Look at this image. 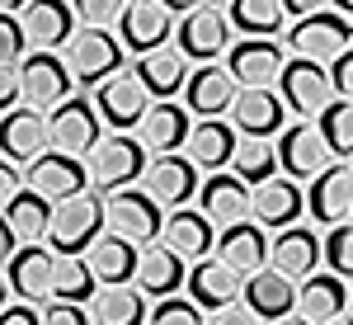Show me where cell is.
<instances>
[{"instance_id":"cell-54","label":"cell","mask_w":353,"mask_h":325,"mask_svg":"<svg viewBox=\"0 0 353 325\" xmlns=\"http://www.w3.org/2000/svg\"><path fill=\"white\" fill-rule=\"evenodd\" d=\"M330 10H334V14H344V19H349V14H353V0H330Z\"/></svg>"},{"instance_id":"cell-8","label":"cell","mask_w":353,"mask_h":325,"mask_svg":"<svg viewBox=\"0 0 353 325\" xmlns=\"http://www.w3.org/2000/svg\"><path fill=\"white\" fill-rule=\"evenodd\" d=\"M353 48V19L334 14V10H321V14H306V19H292L288 24V52L311 57V61H334V57Z\"/></svg>"},{"instance_id":"cell-11","label":"cell","mask_w":353,"mask_h":325,"mask_svg":"<svg viewBox=\"0 0 353 325\" xmlns=\"http://www.w3.org/2000/svg\"><path fill=\"white\" fill-rule=\"evenodd\" d=\"M141 189L151 193L165 213H174V208H189L198 198L203 179H198V165L184 151H170V156H151L146 175H141Z\"/></svg>"},{"instance_id":"cell-16","label":"cell","mask_w":353,"mask_h":325,"mask_svg":"<svg viewBox=\"0 0 353 325\" xmlns=\"http://www.w3.org/2000/svg\"><path fill=\"white\" fill-rule=\"evenodd\" d=\"M330 161H334V151L316 123H292L278 132V170L288 179H316Z\"/></svg>"},{"instance_id":"cell-13","label":"cell","mask_w":353,"mask_h":325,"mask_svg":"<svg viewBox=\"0 0 353 325\" xmlns=\"http://www.w3.org/2000/svg\"><path fill=\"white\" fill-rule=\"evenodd\" d=\"M24 175H28V189L43 193L48 203H66V198H76V193L94 189V179H90V161L66 156V151H48V156H38Z\"/></svg>"},{"instance_id":"cell-6","label":"cell","mask_w":353,"mask_h":325,"mask_svg":"<svg viewBox=\"0 0 353 325\" xmlns=\"http://www.w3.org/2000/svg\"><path fill=\"white\" fill-rule=\"evenodd\" d=\"M48 118H52V151L81 156V161H90L94 146L109 137V132H104V118H99V104L85 99V95H71V99L57 104Z\"/></svg>"},{"instance_id":"cell-17","label":"cell","mask_w":353,"mask_h":325,"mask_svg":"<svg viewBox=\"0 0 353 325\" xmlns=\"http://www.w3.org/2000/svg\"><path fill=\"white\" fill-rule=\"evenodd\" d=\"M118 38L128 43V52L146 57L174 43V10H165L161 0H132L128 14L118 19Z\"/></svg>"},{"instance_id":"cell-24","label":"cell","mask_w":353,"mask_h":325,"mask_svg":"<svg viewBox=\"0 0 353 325\" xmlns=\"http://www.w3.org/2000/svg\"><path fill=\"white\" fill-rule=\"evenodd\" d=\"M269 264L278 273H288V278H311V273L325 264V236H316L311 226H283L278 236H273V250H269Z\"/></svg>"},{"instance_id":"cell-15","label":"cell","mask_w":353,"mask_h":325,"mask_svg":"<svg viewBox=\"0 0 353 325\" xmlns=\"http://www.w3.org/2000/svg\"><path fill=\"white\" fill-rule=\"evenodd\" d=\"M94 104H99V118H104L109 132H137L156 99L146 95V85L137 81L132 71H123V76H113L94 90Z\"/></svg>"},{"instance_id":"cell-37","label":"cell","mask_w":353,"mask_h":325,"mask_svg":"<svg viewBox=\"0 0 353 325\" xmlns=\"http://www.w3.org/2000/svg\"><path fill=\"white\" fill-rule=\"evenodd\" d=\"M231 28L245 38H273L288 28V10L283 0H231Z\"/></svg>"},{"instance_id":"cell-46","label":"cell","mask_w":353,"mask_h":325,"mask_svg":"<svg viewBox=\"0 0 353 325\" xmlns=\"http://www.w3.org/2000/svg\"><path fill=\"white\" fill-rule=\"evenodd\" d=\"M330 81H334V95L339 99H353V48H344V52L330 61Z\"/></svg>"},{"instance_id":"cell-55","label":"cell","mask_w":353,"mask_h":325,"mask_svg":"<svg viewBox=\"0 0 353 325\" xmlns=\"http://www.w3.org/2000/svg\"><path fill=\"white\" fill-rule=\"evenodd\" d=\"M330 325H353V316H349V311H344V316H334V321H330Z\"/></svg>"},{"instance_id":"cell-12","label":"cell","mask_w":353,"mask_h":325,"mask_svg":"<svg viewBox=\"0 0 353 325\" xmlns=\"http://www.w3.org/2000/svg\"><path fill=\"white\" fill-rule=\"evenodd\" d=\"M0 146H5V161L14 165H33L38 156L52 151V118L33 104H19L5 113V128H0Z\"/></svg>"},{"instance_id":"cell-26","label":"cell","mask_w":353,"mask_h":325,"mask_svg":"<svg viewBox=\"0 0 353 325\" xmlns=\"http://www.w3.org/2000/svg\"><path fill=\"white\" fill-rule=\"evenodd\" d=\"M217 236H221V226L203 213V208H174V213L165 217L161 241L170 245V250H179L189 264H198V259H208V255L217 250Z\"/></svg>"},{"instance_id":"cell-30","label":"cell","mask_w":353,"mask_h":325,"mask_svg":"<svg viewBox=\"0 0 353 325\" xmlns=\"http://www.w3.org/2000/svg\"><path fill=\"white\" fill-rule=\"evenodd\" d=\"M297 311L316 325H330L334 316L349 311V278H339L334 269H316L311 278L297 283Z\"/></svg>"},{"instance_id":"cell-39","label":"cell","mask_w":353,"mask_h":325,"mask_svg":"<svg viewBox=\"0 0 353 325\" xmlns=\"http://www.w3.org/2000/svg\"><path fill=\"white\" fill-rule=\"evenodd\" d=\"M94 293H99V278L90 269V259L85 255H61L57 259V297L52 302H81V306H90Z\"/></svg>"},{"instance_id":"cell-36","label":"cell","mask_w":353,"mask_h":325,"mask_svg":"<svg viewBox=\"0 0 353 325\" xmlns=\"http://www.w3.org/2000/svg\"><path fill=\"white\" fill-rule=\"evenodd\" d=\"M90 321L94 325H151V306H146V293L137 283H113V288H99L94 302H90Z\"/></svg>"},{"instance_id":"cell-3","label":"cell","mask_w":353,"mask_h":325,"mask_svg":"<svg viewBox=\"0 0 353 325\" xmlns=\"http://www.w3.org/2000/svg\"><path fill=\"white\" fill-rule=\"evenodd\" d=\"M104 231H109V221H104V193L85 189L76 198H66V203H57L48 245H52L57 255H85Z\"/></svg>"},{"instance_id":"cell-56","label":"cell","mask_w":353,"mask_h":325,"mask_svg":"<svg viewBox=\"0 0 353 325\" xmlns=\"http://www.w3.org/2000/svg\"><path fill=\"white\" fill-rule=\"evenodd\" d=\"M208 5H217V10H231V0H208Z\"/></svg>"},{"instance_id":"cell-41","label":"cell","mask_w":353,"mask_h":325,"mask_svg":"<svg viewBox=\"0 0 353 325\" xmlns=\"http://www.w3.org/2000/svg\"><path fill=\"white\" fill-rule=\"evenodd\" d=\"M151 325H208V311L198 306L193 297H161L151 306Z\"/></svg>"},{"instance_id":"cell-27","label":"cell","mask_w":353,"mask_h":325,"mask_svg":"<svg viewBox=\"0 0 353 325\" xmlns=\"http://www.w3.org/2000/svg\"><path fill=\"white\" fill-rule=\"evenodd\" d=\"M236 146H241V128H236V123H226V118H198L193 132H189L184 156H189L198 170L217 175V170H226V165L236 161Z\"/></svg>"},{"instance_id":"cell-1","label":"cell","mask_w":353,"mask_h":325,"mask_svg":"<svg viewBox=\"0 0 353 325\" xmlns=\"http://www.w3.org/2000/svg\"><path fill=\"white\" fill-rule=\"evenodd\" d=\"M123 61H128V43H123L113 28L81 24V33L66 43V66H71V76H76V85H90V90H99L104 81L123 76Z\"/></svg>"},{"instance_id":"cell-48","label":"cell","mask_w":353,"mask_h":325,"mask_svg":"<svg viewBox=\"0 0 353 325\" xmlns=\"http://www.w3.org/2000/svg\"><path fill=\"white\" fill-rule=\"evenodd\" d=\"M24 189H28V175H19V165H14V161H5V165H0V203H14Z\"/></svg>"},{"instance_id":"cell-45","label":"cell","mask_w":353,"mask_h":325,"mask_svg":"<svg viewBox=\"0 0 353 325\" xmlns=\"http://www.w3.org/2000/svg\"><path fill=\"white\" fill-rule=\"evenodd\" d=\"M43 325H94V321H90V306H81V302H48Z\"/></svg>"},{"instance_id":"cell-4","label":"cell","mask_w":353,"mask_h":325,"mask_svg":"<svg viewBox=\"0 0 353 325\" xmlns=\"http://www.w3.org/2000/svg\"><path fill=\"white\" fill-rule=\"evenodd\" d=\"M165 208L151 198V193L141 189H118V193H104V221H109V231L113 236H123V241H132V245H156L165 236Z\"/></svg>"},{"instance_id":"cell-19","label":"cell","mask_w":353,"mask_h":325,"mask_svg":"<svg viewBox=\"0 0 353 325\" xmlns=\"http://www.w3.org/2000/svg\"><path fill=\"white\" fill-rule=\"evenodd\" d=\"M52 217H57V203H48L43 193L24 189L14 203H5V241H0V250H5V259L19 250V245H43L48 236H52Z\"/></svg>"},{"instance_id":"cell-53","label":"cell","mask_w":353,"mask_h":325,"mask_svg":"<svg viewBox=\"0 0 353 325\" xmlns=\"http://www.w3.org/2000/svg\"><path fill=\"white\" fill-rule=\"evenodd\" d=\"M0 10H5V14H24L28 0H0Z\"/></svg>"},{"instance_id":"cell-9","label":"cell","mask_w":353,"mask_h":325,"mask_svg":"<svg viewBox=\"0 0 353 325\" xmlns=\"http://www.w3.org/2000/svg\"><path fill=\"white\" fill-rule=\"evenodd\" d=\"M288 61L292 57H288L283 43H273V38H241L226 52V71L236 76L241 90H278V76H283Z\"/></svg>"},{"instance_id":"cell-14","label":"cell","mask_w":353,"mask_h":325,"mask_svg":"<svg viewBox=\"0 0 353 325\" xmlns=\"http://www.w3.org/2000/svg\"><path fill=\"white\" fill-rule=\"evenodd\" d=\"M71 95H76V76H71V66H66L61 52H28L24 57V104L52 113Z\"/></svg>"},{"instance_id":"cell-32","label":"cell","mask_w":353,"mask_h":325,"mask_svg":"<svg viewBox=\"0 0 353 325\" xmlns=\"http://www.w3.org/2000/svg\"><path fill=\"white\" fill-rule=\"evenodd\" d=\"M241 302L259 316V321L292 316V311H297V278H288V273H278L269 264V269H259V273L245 278V297Z\"/></svg>"},{"instance_id":"cell-38","label":"cell","mask_w":353,"mask_h":325,"mask_svg":"<svg viewBox=\"0 0 353 325\" xmlns=\"http://www.w3.org/2000/svg\"><path fill=\"white\" fill-rule=\"evenodd\" d=\"M231 170L241 175L250 189L264 184V179H273V175H283V170H278V141H273V137H241Z\"/></svg>"},{"instance_id":"cell-18","label":"cell","mask_w":353,"mask_h":325,"mask_svg":"<svg viewBox=\"0 0 353 325\" xmlns=\"http://www.w3.org/2000/svg\"><path fill=\"white\" fill-rule=\"evenodd\" d=\"M19 19H24L33 52H57V48H66L81 33V14H76L71 0H28V10Z\"/></svg>"},{"instance_id":"cell-28","label":"cell","mask_w":353,"mask_h":325,"mask_svg":"<svg viewBox=\"0 0 353 325\" xmlns=\"http://www.w3.org/2000/svg\"><path fill=\"white\" fill-rule=\"evenodd\" d=\"M137 288L146 293V297H174L179 288H189V259L179 255V250H170L165 241L146 245L141 250V264H137Z\"/></svg>"},{"instance_id":"cell-44","label":"cell","mask_w":353,"mask_h":325,"mask_svg":"<svg viewBox=\"0 0 353 325\" xmlns=\"http://www.w3.org/2000/svg\"><path fill=\"white\" fill-rule=\"evenodd\" d=\"M28 57V33L19 14H5L0 19V61H24Z\"/></svg>"},{"instance_id":"cell-25","label":"cell","mask_w":353,"mask_h":325,"mask_svg":"<svg viewBox=\"0 0 353 325\" xmlns=\"http://www.w3.org/2000/svg\"><path fill=\"white\" fill-rule=\"evenodd\" d=\"M189 297L203 311H221V306L245 297V273H236L221 255H208L189 269Z\"/></svg>"},{"instance_id":"cell-10","label":"cell","mask_w":353,"mask_h":325,"mask_svg":"<svg viewBox=\"0 0 353 325\" xmlns=\"http://www.w3.org/2000/svg\"><path fill=\"white\" fill-rule=\"evenodd\" d=\"M174 48L189 57V61H217V57L231 52V14L217 10V5H203V10H193L179 19L174 28Z\"/></svg>"},{"instance_id":"cell-35","label":"cell","mask_w":353,"mask_h":325,"mask_svg":"<svg viewBox=\"0 0 353 325\" xmlns=\"http://www.w3.org/2000/svg\"><path fill=\"white\" fill-rule=\"evenodd\" d=\"M85 259H90V269L99 278V288H113V283H137V264H141V245L123 241V236H113L104 231L99 241L85 250Z\"/></svg>"},{"instance_id":"cell-2","label":"cell","mask_w":353,"mask_h":325,"mask_svg":"<svg viewBox=\"0 0 353 325\" xmlns=\"http://www.w3.org/2000/svg\"><path fill=\"white\" fill-rule=\"evenodd\" d=\"M146 165H151V151L141 146V137L137 132H109L94 146V156H90V179H94L99 193H118V189L141 184Z\"/></svg>"},{"instance_id":"cell-22","label":"cell","mask_w":353,"mask_h":325,"mask_svg":"<svg viewBox=\"0 0 353 325\" xmlns=\"http://www.w3.org/2000/svg\"><path fill=\"white\" fill-rule=\"evenodd\" d=\"M236 95H241V85L226 71V61H203L184 85V104H189L193 118H226Z\"/></svg>"},{"instance_id":"cell-7","label":"cell","mask_w":353,"mask_h":325,"mask_svg":"<svg viewBox=\"0 0 353 325\" xmlns=\"http://www.w3.org/2000/svg\"><path fill=\"white\" fill-rule=\"evenodd\" d=\"M57 255L52 245H19L10 259H5V288L19 302H52L57 297Z\"/></svg>"},{"instance_id":"cell-57","label":"cell","mask_w":353,"mask_h":325,"mask_svg":"<svg viewBox=\"0 0 353 325\" xmlns=\"http://www.w3.org/2000/svg\"><path fill=\"white\" fill-rule=\"evenodd\" d=\"M349 316H353V278H349Z\"/></svg>"},{"instance_id":"cell-43","label":"cell","mask_w":353,"mask_h":325,"mask_svg":"<svg viewBox=\"0 0 353 325\" xmlns=\"http://www.w3.org/2000/svg\"><path fill=\"white\" fill-rule=\"evenodd\" d=\"M71 5H76L81 24H90V28H113L123 14H128V5H132V0H71Z\"/></svg>"},{"instance_id":"cell-42","label":"cell","mask_w":353,"mask_h":325,"mask_svg":"<svg viewBox=\"0 0 353 325\" xmlns=\"http://www.w3.org/2000/svg\"><path fill=\"white\" fill-rule=\"evenodd\" d=\"M325 269H334L339 278H353V221L330 226V236H325Z\"/></svg>"},{"instance_id":"cell-50","label":"cell","mask_w":353,"mask_h":325,"mask_svg":"<svg viewBox=\"0 0 353 325\" xmlns=\"http://www.w3.org/2000/svg\"><path fill=\"white\" fill-rule=\"evenodd\" d=\"M283 10H288V19H306V14L330 10V0H283Z\"/></svg>"},{"instance_id":"cell-21","label":"cell","mask_w":353,"mask_h":325,"mask_svg":"<svg viewBox=\"0 0 353 325\" xmlns=\"http://www.w3.org/2000/svg\"><path fill=\"white\" fill-rule=\"evenodd\" d=\"M198 208L212 217L217 226H236V221H250L254 217V189L245 184L236 170H217V175L203 179Z\"/></svg>"},{"instance_id":"cell-33","label":"cell","mask_w":353,"mask_h":325,"mask_svg":"<svg viewBox=\"0 0 353 325\" xmlns=\"http://www.w3.org/2000/svg\"><path fill=\"white\" fill-rule=\"evenodd\" d=\"M306 213V193L297 189V179L288 175H273L264 184H254V221L283 231V226H297V217Z\"/></svg>"},{"instance_id":"cell-20","label":"cell","mask_w":353,"mask_h":325,"mask_svg":"<svg viewBox=\"0 0 353 325\" xmlns=\"http://www.w3.org/2000/svg\"><path fill=\"white\" fill-rule=\"evenodd\" d=\"M306 213L316 217L321 226H339V221H349L353 217V161H330L316 179H311V189H306Z\"/></svg>"},{"instance_id":"cell-49","label":"cell","mask_w":353,"mask_h":325,"mask_svg":"<svg viewBox=\"0 0 353 325\" xmlns=\"http://www.w3.org/2000/svg\"><path fill=\"white\" fill-rule=\"evenodd\" d=\"M0 325H43V311L33 302H14V306H5V321Z\"/></svg>"},{"instance_id":"cell-40","label":"cell","mask_w":353,"mask_h":325,"mask_svg":"<svg viewBox=\"0 0 353 325\" xmlns=\"http://www.w3.org/2000/svg\"><path fill=\"white\" fill-rule=\"evenodd\" d=\"M316 128H321V137L330 141L334 156H349L353 161V99H334V104L316 118Z\"/></svg>"},{"instance_id":"cell-29","label":"cell","mask_w":353,"mask_h":325,"mask_svg":"<svg viewBox=\"0 0 353 325\" xmlns=\"http://www.w3.org/2000/svg\"><path fill=\"white\" fill-rule=\"evenodd\" d=\"M269 250H273V236H264V226L254 217L250 221H236V226H221V236H217V255L236 273H245V278L269 269Z\"/></svg>"},{"instance_id":"cell-23","label":"cell","mask_w":353,"mask_h":325,"mask_svg":"<svg viewBox=\"0 0 353 325\" xmlns=\"http://www.w3.org/2000/svg\"><path fill=\"white\" fill-rule=\"evenodd\" d=\"M189 132H193V113L189 104H174V99H156V104L146 108V118H141V146L151 151V156H170V151H184L189 146Z\"/></svg>"},{"instance_id":"cell-47","label":"cell","mask_w":353,"mask_h":325,"mask_svg":"<svg viewBox=\"0 0 353 325\" xmlns=\"http://www.w3.org/2000/svg\"><path fill=\"white\" fill-rule=\"evenodd\" d=\"M208 325H264L245 302H231V306H221V311H208Z\"/></svg>"},{"instance_id":"cell-34","label":"cell","mask_w":353,"mask_h":325,"mask_svg":"<svg viewBox=\"0 0 353 325\" xmlns=\"http://www.w3.org/2000/svg\"><path fill=\"white\" fill-rule=\"evenodd\" d=\"M132 76L146 85V95H151V99H174V95H184V85H189L193 71H189V57L170 43V48H161V52L137 57Z\"/></svg>"},{"instance_id":"cell-31","label":"cell","mask_w":353,"mask_h":325,"mask_svg":"<svg viewBox=\"0 0 353 325\" xmlns=\"http://www.w3.org/2000/svg\"><path fill=\"white\" fill-rule=\"evenodd\" d=\"M231 123L241 137H278L288 128V104L278 90H241L231 104Z\"/></svg>"},{"instance_id":"cell-51","label":"cell","mask_w":353,"mask_h":325,"mask_svg":"<svg viewBox=\"0 0 353 325\" xmlns=\"http://www.w3.org/2000/svg\"><path fill=\"white\" fill-rule=\"evenodd\" d=\"M165 10H174V14H193V10H203L208 0H161Z\"/></svg>"},{"instance_id":"cell-52","label":"cell","mask_w":353,"mask_h":325,"mask_svg":"<svg viewBox=\"0 0 353 325\" xmlns=\"http://www.w3.org/2000/svg\"><path fill=\"white\" fill-rule=\"evenodd\" d=\"M269 325H316V321H306L301 311H292V316H278V321H269Z\"/></svg>"},{"instance_id":"cell-5","label":"cell","mask_w":353,"mask_h":325,"mask_svg":"<svg viewBox=\"0 0 353 325\" xmlns=\"http://www.w3.org/2000/svg\"><path fill=\"white\" fill-rule=\"evenodd\" d=\"M278 95H283V104L292 108L301 123L321 118V113L339 99V95H334V81H330V66L325 61H311V57H292V61L283 66Z\"/></svg>"}]
</instances>
